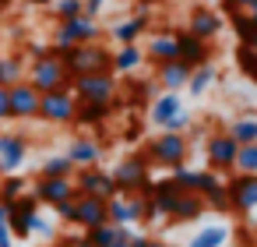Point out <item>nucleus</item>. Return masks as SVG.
Returning a JSON list of instances; mask_svg holds the SVG:
<instances>
[{"label":"nucleus","instance_id":"2eb2a0df","mask_svg":"<svg viewBox=\"0 0 257 247\" xmlns=\"http://www.w3.org/2000/svg\"><path fill=\"white\" fill-rule=\"evenodd\" d=\"M11 96V120H39V92L29 78L8 85Z\"/></svg>","mask_w":257,"mask_h":247},{"label":"nucleus","instance_id":"f704fd0d","mask_svg":"<svg viewBox=\"0 0 257 247\" xmlns=\"http://www.w3.org/2000/svg\"><path fill=\"white\" fill-rule=\"evenodd\" d=\"M229 22H232V32H236V39H239V43H250V39L257 36V22H253L246 11L229 15Z\"/></svg>","mask_w":257,"mask_h":247},{"label":"nucleus","instance_id":"9d476101","mask_svg":"<svg viewBox=\"0 0 257 247\" xmlns=\"http://www.w3.org/2000/svg\"><path fill=\"white\" fill-rule=\"evenodd\" d=\"M225 191H229V212H236L239 219H250L257 212V177L253 173H229Z\"/></svg>","mask_w":257,"mask_h":247},{"label":"nucleus","instance_id":"ddd939ff","mask_svg":"<svg viewBox=\"0 0 257 247\" xmlns=\"http://www.w3.org/2000/svg\"><path fill=\"white\" fill-rule=\"evenodd\" d=\"M29 152H32L29 134H22V131H0V170H4V173H22Z\"/></svg>","mask_w":257,"mask_h":247},{"label":"nucleus","instance_id":"e433bc0d","mask_svg":"<svg viewBox=\"0 0 257 247\" xmlns=\"http://www.w3.org/2000/svg\"><path fill=\"white\" fill-rule=\"evenodd\" d=\"M53 18L57 22H64V18H78L81 15V0H53Z\"/></svg>","mask_w":257,"mask_h":247},{"label":"nucleus","instance_id":"f03ea898","mask_svg":"<svg viewBox=\"0 0 257 247\" xmlns=\"http://www.w3.org/2000/svg\"><path fill=\"white\" fill-rule=\"evenodd\" d=\"M60 60H64V71L71 78L78 74H92V71H113V50L99 39V43H81V46H71V50H60Z\"/></svg>","mask_w":257,"mask_h":247},{"label":"nucleus","instance_id":"20e7f679","mask_svg":"<svg viewBox=\"0 0 257 247\" xmlns=\"http://www.w3.org/2000/svg\"><path fill=\"white\" fill-rule=\"evenodd\" d=\"M109 173H113L120 194H141V191H152V162H148V155H145L141 148L131 152V155H123Z\"/></svg>","mask_w":257,"mask_h":247},{"label":"nucleus","instance_id":"39448f33","mask_svg":"<svg viewBox=\"0 0 257 247\" xmlns=\"http://www.w3.org/2000/svg\"><path fill=\"white\" fill-rule=\"evenodd\" d=\"M102 36H106V32H102L99 18H85V15H78V18H64V22H57L50 43H53L57 50H71V46H81V43H99Z\"/></svg>","mask_w":257,"mask_h":247},{"label":"nucleus","instance_id":"1a4fd4ad","mask_svg":"<svg viewBox=\"0 0 257 247\" xmlns=\"http://www.w3.org/2000/svg\"><path fill=\"white\" fill-rule=\"evenodd\" d=\"M116 74L113 71H92V74H78L71 78V92L78 99H92V103H116Z\"/></svg>","mask_w":257,"mask_h":247},{"label":"nucleus","instance_id":"de8ad7c7","mask_svg":"<svg viewBox=\"0 0 257 247\" xmlns=\"http://www.w3.org/2000/svg\"><path fill=\"white\" fill-rule=\"evenodd\" d=\"M253 233H257V229H253Z\"/></svg>","mask_w":257,"mask_h":247},{"label":"nucleus","instance_id":"79ce46f5","mask_svg":"<svg viewBox=\"0 0 257 247\" xmlns=\"http://www.w3.org/2000/svg\"><path fill=\"white\" fill-rule=\"evenodd\" d=\"M253 4V0H222V11L225 15H236V11H246Z\"/></svg>","mask_w":257,"mask_h":247},{"label":"nucleus","instance_id":"f3484780","mask_svg":"<svg viewBox=\"0 0 257 247\" xmlns=\"http://www.w3.org/2000/svg\"><path fill=\"white\" fill-rule=\"evenodd\" d=\"M109 222V201L95 198V194H78V212H74V229H95Z\"/></svg>","mask_w":257,"mask_h":247},{"label":"nucleus","instance_id":"393cba45","mask_svg":"<svg viewBox=\"0 0 257 247\" xmlns=\"http://www.w3.org/2000/svg\"><path fill=\"white\" fill-rule=\"evenodd\" d=\"M145 60H152V64H166V60H176V36H173V32H155V36H148V46H145Z\"/></svg>","mask_w":257,"mask_h":247},{"label":"nucleus","instance_id":"c756f323","mask_svg":"<svg viewBox=\"0 0 257 247\" xmlns=\"http://www.w3.org/2000/svg\"><path fill=\"white\" fill-rule=\"evenodd\" d=\"M201 198H204V208H211V212H218V215H225L229 212V191H225V177H215L204 191H201Z\"/></svg>","mask_w":257,"mask_h":247},{"label":"nucleus","instance_id":"a18cd8bd","mask_svg":"<svg viewBox=\"0 0 257 247\" xmlns=\"http://www.w3.org/2000/svg\"><path fill=\"white\" fill-rule=\"evenodd\" d=\"M29 4H36V8H50L53 0H29Z\"/></svg>","mask_w":257,"mask_h":247},{"label":"nucleus","instance_id":"72a5a7b5","mask_svg":"<svg viewBox=\"0 0 257 247\" xmlns=\"http://www.w3.org/2000/svg\"><path fill=\"white\" fill-rule=\"evenodd\" d=\"M236 67H239V74L246 78V81H253L257 85V50H250V46H236Z\"/></svg>","mask_w":257,"mask_h":247},{"label":"nucleus","instance_id":"b1692460","mask_svg":"<svg viewBox=\"0 0 257 247\" xmlns=\"http://www.w3.org/2000/svg\"><path fill=\"white\" fill-rule=\"evenodd\" d=\"M183 191L166 177V180H152V205H155V215L159 219H169V212H173V205H176V198H180Z\"/></svg>","mask_w":257,"mask_h":247},{"label":"nucleus","instance_id":"5701e85b","mask_svg":"<svg viewBox=\"0 0 257 247\" xmlns=\"http://www.w3.org/2000/svg\"><path fill=\"white\" fill-rule=\"evenodd\" d=\"M208 208H204V198L201 194H194V191H183L180 198H176V205H173V212H169V222H197L201 215H204Z\"/></svg>","mask_w":257,"mask_h":247},{"label":"nucleus","instance_id":"f8f14e48","mask_svg":"<svg viewBox=\"0 0 257 247\" xmlns=\"http://www.w3.org/2000/svg\"><path fill=\"white\" fill-rule=\"evenodd\" d=\"M29 191H32V194H36V201H39V205H46V208H57L60 201L78 198L74 177H36V180L29 184Z\"/></svg>","mask_w":257,"mask_h":247},{"label":"nucleus","instance_id":"dca6fc26","mask_svg":"<svg viewBox=\"0 0 257 247\" xmlns=\"http://www.w3.org/2000/svg\"><path fill=\"white\" fill-rule=\"evenodd\" d=\"M222 29H225V18H222L215 8H204V4H194V8H190V15H187V32H194L197 39L211 43V39L222 36Z\"/></svg>","mask_w":257,"mask_h":247},{"label":"nucleus","instance_id":"f257e3e1","mask_svg":"<svg viewBox=\"0 0 257 247\" xmlns=\"http://www.w3.org/2000/svg\"><path fill=\"white\" fill-rule=\"evenodd\" d=\"M152 162V170H173V166H183L190 159V134L183 131H159L152 141H145L141 148Z\"/></svg>","mask_w":257,"mask_h":247},{"label":"nucleus","instance_id":"cd10ccee","mask_svg":"<svg viewBox=\"0 0 257 247\" xmlns=\"http://www.w3.org/2000/svg\"><path fill=\"white\" fill-rule=\"evenodd\" d=\"M29 74V57L25 53H0V85H15Z\"/></svg>","mask_w":257,"mask_h":247},{"label":"nucleus","instance_id":"423d86ee","mask_svg":"<svg viewBox=\"0 0 257 247\" xmlns=\"http://www.w3.org/2000/svg\"><path fill=\"white\" fill-rule=\"evenodd\" d=\"M36 92H53V89H71V74L64 71V60H60V50L57 53H46V57H36L29 60V74H25Z\"/></svg>","mask_w":257,"mask_h":247},{"label":"nucleus","instance_id":"58836bf2","mask_svg":"<svg viewBox=\"0 0 257 247\" xmlns=\"http://www.w3.org/2000/svg\"><path fill=\"white\" fill-rule=\"evenodd\" d=\"M36 233H39V236H46V240H53V236H57V229H53L43 215H36V222H32V236H36Z\"/></svg>","mask_w":257,"mask_h":247},{"label":"nucleus","instance_id":"0eeeda50","mask_svg":"<svg viewBox=\"0 0 257 247\" xmlns=\"http://www.w3.org/2000/svg\"><path fill=\"white\" fill-rule=\"evenodd\" d=\"M236 152H239V145L225 127H218L204 138V166L218 177H229L236 170Z\"/></svg>","mask_w":257,"mask_h":247},{"label":"nucleus","instance_id":"2f4dec72","mask_svg":"<svg viewBox=\"0 0 257 247\" xmlns=\"http://www.w3.org/2000/svg\"><path fill=\"white\" fill-rule=\"evenodd\" d=\"M25 191H29V180L22 173H4V177H0V205L18 201Z\"/></svg>","mask_w":257,"mask_h":247},{"label":"nucleus","instance_id":"bb28decb","mask_svg":"<svg viewBox=\"0 0 257 247\" xmlns=\"http://www.w3.org/2000/svg\"><path fill=\"white\" fill-rule=\"evenodd\" d=\"M225 131L236 138V145H253V141H257V113H253V110L236 113V117L225 124Z\"/></svg>","mask_w":257,"mask_h":247},{"label":"nucleus","instance_id":"49530a36","mask_svg":"<svg viewBox=\"0 0 257 247\" xmlns=\"http://www.w3.org/2000/svg\"><path fill=\"white\" fill-rule=\"evenodd\" d=\"M246 222H250V226H253V229H257V212H253V215H250V219H246Z\"/></svg>","mask_w":257,"mask_h":247},{"label":"nucleus","instance_id":"c85d7f7f","mask_svg":"<svg viewBox=\"0 0 257 247\" xmlns=\"http://www.w3.org/2000/svg\"><path fill=\"white\" fill-rule=\"evenodd\" d=\"M215 81H218V67H215V64L208 60V64H201V67H194V71H190V81H187V92L201 99V96H204V92H208V89H211Z\"/></svg>","mask_w":257,"mask_h":247},{"label":"nucleus","instance_id":"412c9836","mask_svg":"<svg viewBox=\"0 0 257 247\" xmlns=\"http://www.w3.org/2000/svg\"><path fill=\"white\" fill-rule=\"evenodd\" d=\"M148 25H152V15H131V18H123V22H116V25L109 29V39H113L116 46L141 43V39L148 36Z\"/></svg>","mask_w":257,"mask_h":247},{"label":"nucleus","instance_id":"4c0bfd02","mask_svg":"<svg viewBox=\"0 0 257 247\" xmlns=\"http://www.w3.org/2000/svg\"><path fill=\"white\" fill-rule=\"evenodd\" d=\"M0 247H15V233L8 222V205H0Z\"/></svg>","mask_w":257,"mask_h":247},{"label":"nucleus","instance_id":"a19ab883","mask_svg":"<svg viewBox=\"0 0 257 247\" xmlns=\"http://www.w3.org/2000/svg\"><path fill=\"white\" fill-rule=\"evenodd\" d=\"M11 120V96H8V85H0V124Z\"/></svg>","mask_w":257,"mask_h":247},{"label":"nucleus","instance_id":"c9c22d12","mask_svg":"<svg viewBox=\"0 0 257 247\" xmlns=\"http://www.w3.org/2000/svg\"><path fill=\"white\" fill-rule=\"evenodd\" d=\"M232 173H253L257 177V141L253 145H239L236 152V170Z\"/></svg>","mask_w":257,"mask_h":247},{"label":"nucleus","instance_id":"6ab92c4d","mask_svg":"<svg viewBox=\"0 0 257 247\" xmlns=\"http://www.w3.org/2000/svg\"><path fill=\"white\" fill-rule=\"evenodd\" d=\"M173 36H176V60H183L187 67H201V64L211 60V43L197 39V36L187 32V29H180V32H173Z\"/></svg>","mask_w":257,"mask_h":247},{"label":"nucleus","instance_id":"a878e982","mask_svg":"<svg viewBox=\"0 0 257 247\" xmlns=\"http://www.w3.org/2000/svg\"><path fill=\"white\" fill-rule=\"evenodd\" d=\"M141 64H145V50H141L138 43H127V46H116V50H113V74H116V78L134 74Z\"/></svg>","mask_w":257,"mask_h":247},{"label":"nucleus","instance_id":"4468645a","mask_svg":"<svg viewBox=\"0 0 257 247\" xmlns=\"http://www.w3.org/2000/svg\"><path fill=\"white\" fill-rule=\"evenodd\" d=\"M39 208H43V205L36 201V194H32V191H25L18 201H11V205H8V222H11L15 240H29V236H32V222H36Z\"/></svg>","mask_w":257,"mask_h":247},{"label":"nucleus","instance_id":"37998d69","mask_svg":"<svg viewBox=\"0 0 257 247\" xmlns=\"http://www.w3.org/2000/svg\"><path fill=\"white\" fill-rule=\"evenodd\" d=\"M145 247H176V243H169V240H162V236H148Z\"/></svg>","mask_w":257,"mask_h":247},{"label":"nucleus","instance_id":"ea45409f","mask_svg":"<svg viewBox=\"0 0 257 247\" xmlns=\"http://www.w3.org/2000/svg\"><path fill=\"white\" fill-rule=\"evenodd\" d=\"M102 8H106V0H81V15L85 18H99Z\"/></svg>","mask_w":257,"mask_h":247},{"label":"nucleus","instance_id":"9b49d317","mask_svg":"<svg viewBox=\"0 0 257 247\" xmlns=\"http://www.w3.org/2000/svg\"><path fill=\"white\" fill-rule=\"evenodd\" d=\"M74 187H78V194H95V198H106V201L120 194L116 180L106 166H78L74 170Z\"/></svg>","mask_w":257,"mask_h":247},{"label":"nucleus","instance_id":"7ed1b4c3","mask_svg":"<svg viewBox=\"0 0 257 247\" xmlns=\"http://www.w3.org/2000/svg\"><path fill=\"white\" fill-rule=\"evenodd\" d=\"M148 124L159 131H190V113L180 99V92H159L148 103Z\"/></svg>","mask_w":257,"mask_h":247},{"label":"nucleus","instance_id":"4be33fe9","mask_svg":"<svg viewBox=\"0 0 257 247\" xmlns=\"http://www.w3.org/2000/svg\"><path fill=\"white\" fill-rule=\"evenodd\" d=\"M190 71L183 60H166V64H155V81L162 92H183L187 81H190Z\"/></svg>","mask_w":257,"mask_h":247},{"label":"nucleus","instance_id":"c03bdc74","mask_svg":"<svg viewBox=\"0 0 257 247\" xmlns=\"http://www.w3.org/2000/svg\"><path fill=\"white\" fill-rule=\"evenodd\" d=\"M246 15H250V18H253V22H257V0H253V4H250V8H246Z\"/></svg>","mask_w":257,"mask_h":247},{"label":"nucleus","instance_id":"6e6552de","mask_svg":"<svg viewBox=\"0 0 257 247\" xmlns=\"http://www.w3.org/2000/svg\"><path fill=\"white\" fill-rule=\"evenodd\" d=\"M74 110H78V96L71 89H53L39 96V120L50 127H71Z\"/></svg>","mask_w":257,"mask_h":247},{"label":"nucleus","instance_id":"473e14b6","mask_svg":"<svg viewBox=\"0 0 257 247\" xmlns=\"http://www.w3.org/2000/svg\"><path fill=\"white\" fill-rule=\"evenodd\" d=\"M74 170H78V166H74L67 155H50V159L39 162L36 177H74Z\"/></svg>","mask_w":257,"mask_h":247},{"label":"nucleus","instance_id":"a211bd4d","mask_svg":"<svg viewBox=\"0 0 257 247\" xmlns=\"http://www.w3.org/2000/svg\"><path fill=\"white\" fill-rule=\"evenodd\" d=\"M64 155H67L74 166H102L106 145H102V138H92V134H74Z\"/></svg>","mask_w":257,"mask_h":247},{"label":"nucleus","instance_id":"7c9ffc66","mask_svg":"<svg viewBox=\"0 0 257 247\" xmlns=\"http://www.w3.org/2000/svg\"><path fill=\"white\" fill-rule=\"evenodd\" d=\"M225 240H229V226H222V222H208L204 229H197V233L190 236L187 247H225Z\"/></svg>","mask_w":257,"mask_h":247},{"label":"nucleus","instance_id":"aec40b11","mask_svg":"<svg viewBox=\"0 0 257 247\" xmlns=\"http://www.w3.org/2000/svg\"><path fill=\"white\" fill-rule=\"evenodd\" d=\"M113 113H116V103H92V99H78L74 127H81V131H99L106 120H113Z\"/></svg>","mask_w":257,"mask_h":247}]
</instances>
